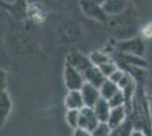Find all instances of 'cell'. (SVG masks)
Returning <instances> with one entry per match:
<instances>
[{
  "label": "cell",
  "mask_w": 152,
  "mask_h": 136,
  "mask_svg": "<svg viewBox=\"0 0 152 136\" xmlns=\"http://www.w3.org/2000/svg\"><path fill=\"white\" fill-rule=\"evenodd\" d=\"M144 42L140 38H134V39L125 40V41H119L115 44V51L121 52V53H126V55H133V56H139L143 57L144 55ZM111 57V56H110Z\"/></svg>",
  "instance_id": "1"
},
{
  "label": "cell",
  "mask_w": 152,
  "mask_h": 136,
  "mask_svg": "<svg viewBox=\"0 0 152 136\" xmlns=\"http://www.w3.org/2000/svg\"><path fill=\"white\" fill-rule=\"evenodd\" d=\"M80 7L83 14L91 20H94L100 23L107 20L108 15L104 13L102 5L95 0H80Z\"/></svg>",
  "instance_id": "2"
},
{
  "label": "cell",
  "mask_w": 152,
  "mask_h": 136,
  "mask_svg": "<svg viewBox=\"0 0 152 136\" xmlns=\"http://www.w3.org/2000/svg\"><path fill=\"white\" fill-rule=\"evenodd\" d=\"M64 82L68 91H81L83 85L85 84V79L82 73L76 71L74 67L66 63L64 68Z\"/></svg>",
  "instance_id": "3"
},
{
  "label": "cell",
  "mask_w": 152,
  "mask_h": 136,
  "mask_svg": "<svg viewBox=\"0 0 152 136\" xmlns=\"http://www.w3.org/2000/svg\"><path fill=\"white\" fill-rule=\"evenodd\" d=\"M65 63L70 65L72 67H74L76 71H78L82 74H84L90 67L93 66L91 64L89 56H85L84 53H82L81 51H77V50H73V51L68 52V55L66 56Z\"/></svg>",
  "instance_id": "4"
},
{
  "label": "cell",
  "mask_w": 152,
  "mask_h": 136,
  "mask_svg": "<svg viewBox=\"0 0 152 136\" xmlns=\"http://www.w3.org/2000/svg\"><path fill=\"white\" fill-rule=\"evenodd\" d=\"M100 123L98 120V118L95 116L93 108L89 107H84L83 109L80 110V121H78V127H81L83 129H86L89 132H92L95 127L98 126V124Z\"/></svg>",
  "instance_id": "5"
},
{
  "label": "cell",
  "mask_w": 152,
  "mask_h": 136,
  "mask_svg": "<svg viewBox=\"0 0 152 136\" xmlns=\"http://www.w3.org/2000/svg\"><path fill=\"white\" fill-rule=\"evenodd\" d=\"M127 119H128V111H127L125 105L117 107V108H111L107 124L110 126L111 129H116L125 123Z\"/></svg>",
  "instance_id": "6"
},
{
  "label": "cell",
  "mask_w": 152,
  "mask_h": 136,
  "mask_svg": "<svg viewBox=\"0 0 152 136\" xmlns=\"http://www.w3.org/2000/svg\"><path fill=\"white\" fill-rule=\"evenodd\" d=\"M81 93H82L85 107H89V108H93L95 103L101 99L99 89L89 83H85L83 85V87L81 89Z\"/></svg>",
  "instance_id": "7"
},
{
  "label": "cell",
  "mask_w": 152,
  "mask_h": 136,
  "mask_svg": "<svg viewBox=\"0 0 152 136\" xmlns=\"http://www.w3.org/2000/svg\"><path fill=\"white\" fill-rule=\"evenodd\" d=\"M12 99L7 89L0 91V128L6 124L12 112Z\"/></svg>",
  "instance_id": "8"
},
{
  "label": "cell",
  "mask_w": 152,
  "mask_h": 136,
  "mask_svg": "<svg viewBox=\"0 0 152 136\" xmlns=\"http://www.w3.org/2000/svg\"><path fill=\"white\" fill-rule=\"evenodd\" d=\"M65 107L67 110H81L85 107L81 91H68L65 97Z\"/></svg>",
  "instance_id": "9"
},
{
  "label": "cell",
  "mask_w": 152,
  "mask_h": 136,
  "mask_svg": "<svg viewBox=\"0 0 152 136\" xmlns=\"http://www.w3.org/2000/svg\"><path fill=\"white\" fill-rule=\"evenodd\" d=\"M83 76H84V79H85V83H89V84L93 85V86L98 87V89L107 79L106 76L101 73V71L98 67H95V66L90 67L89 69L83 74Z\"/></svg>",
  "instance_id": "10"
},
{
  "label": "cell",
  "mask_w": 152,
  "mask_h": 136,
  "mask_svg": "<svg viewBox=\"0 0 152 136\" xmlns=\"http://www.w3.org/2000/svg\"><path fill=\"white\" fill-rule=\"evenodd\" d=\"M127 5V0H104L102 8L108 16L121 14Z\"/></svg>",
  "instance_id": "11"
},
{
  "label": "cell",
  "mask_w": 152,
  "mask_h": 136,
  "mask_svg": "<svg viewBox=\"0 0 152 136\" xmlns=\"http://www.w3.org/2000/svg\"><path fill=\"white\" fill-rule=\"evenodd\" d=\"M93 110H94L95 116H96L98 120L100 123H107L109 115H110V111H111V107H110V104L107 100L101 97L93 107Z\"/></svg>",
  "instance_id": "12"
},
{
  "label": "cell",
  "mask_w": 152,
  "mask_h": 136,
  "mask_svg": "<svg viewBox=\"0 0 152 136\" xmlns=\"http://www.w3.org/2000/svg\"><path fill=\"white\" fill-rule=\"evenodd\" d=\"M99 91H100V95H101L102 99L108 101L119 91V87H118L117 84H115L114 82H111L110 79L107 78L104 81V83L99 87Z\"/></svg>",
  "instance_id": "13"
},
{
  "label": "cell",
  "mask_w": 152,
  "mask_h": 136,
  "mask_svg": "<svg viewBox=\"0 0 152 136\" xmlns=\"http://www.w3.org/2000/svg\"><path fill=\"white\" fill-rule=\"evenodd\" d=\"M89 58H90V60H91V64L93 66H95V67H101L103 64H106L109 60L113 59L109 55H107L106 52L103 51V50H102V51L91 52Z\"/></svg>",
  "instance_id": "14"
},
{
  "label": "cell",
  "mask_w": 152,
  "mask_h": 136,
  "mask_svg": "<svg viewBox=\"0 0 152 136\" xmlns=\"http://www.w3.org/2000/svg\"><path fill=\"white\" fill-rule=\"evenodd\" d=\"M65 120L72 129H76L78 127V121H80V110H66Z\"/></svg>",
  "instance_id": "15"
},
{
  "label": "cell",
  "mask_w": 152,
  "mask_h": 136,
  "mask_svg": "<svg viewBox=\"0 0 152 136\" xmlns=\"http://www.w3.org/2000/svg\"><path fill=\"white\" fill-rule=\"evenodd\" d=\"M98 68L101 71L102 74L106 76V78H109L113 74H114L115 71L119 68V67H118V65H117L114 60L111 59V60H109L108 63L103 64L101 67H98Z\"/></svg>",
  "instance_id": "16"
},
{
  "label": "cell",
  "mask_w": 152,
  "mask_h": 136,
  "mask_svg": "<svg viewBox=\"0 0 152 136\" xmlns=\"http://www.w3.org/2000/svg\"><path fill=\"white\" fill-rule=\"evenodd\" d=\"M108 102H109L111 108H117V107H123V105L126 107V99H125L123 91L121 90L118 91L110 100H108Z\"/></svg>",
  "instance_id": "17"
},
{
  "label": "cell",
  "mask_w": 152,
  "mask_h": 136,
  "mask_svg": "<svg viewBox=\"0 0 152 136\" xmlns=\"http://www.w3.org/2000/svg\"><path fill=\"white\" fill-rule=\"evenodd\" d=\"M113 129L107 123H99L98 126L91 132L92 136H110Z\"/></svg>",
  "instance_id": "18"
},
{
  "label": "cell",
  "mask_w": 152,
  "mask_h": 136,
  "mask_svg": "<svg viewBox=\"0 0 152 136\" xmlns=\"http://www.w3.org/2000/svg\"><path fill=\"white\" fill-rule=\"evenodd\" d=\"M125 74H126V71H124V69H121V68H118L117 71H115L114 74L110 76V77L108 78V79H110L111 82H114L115 84L118 85V83L121 82V79H123V77L125 76Z\"/></svg>",
  "instance_id": "19"
},
{
  "label": "cell",
  "mask_w": 152,
  "mask_h": 136,
  "mask_svg": "<svg viewBox=\"0 0 152 136\" xmlns=\"http://www.w3.org/2000/svg\"><path fill=\"white\" fill-rule=\"evenodd\" d=\"M141 34L145 38V39H151L152 38V23H149L142 27Z\"/></svg>",
  "instance_id": "20"
},
{
  "label": "cell",
  "mask_w": 152,
  "mask_h": 136,
  "mask_svg": "<svg viewBox=\"0 0 152 136\" xmlns=\"http://www.w3.org/2000/svg\"><path fill=\"white\" fill-rule=\"evenodd\" d=\"M72 136H92V134H91V132H89V130L83 129L81 127H77L76 129L73 130Z\"/></svg>",
  "instance_id": "21"
},
{
  "label": "cell",
  "mask_w": 152,
  "mask_h": 136,
  "mask_svg": "<svg viewBox=\"0 0 152 136\" xmlns=\"http://www.w3.org/2000/svg\"><path fill=\"white\" fill-rule=\"evenodd\" d=\"M27 1H28V0H16L14 6H16L18 9L25 12L26 9H27Z\"/></svg>",
  "instance_id": "22"
},
{
  "label": "cell",
  "mask_w": 152,
  "mask_h": 136,
  "mask_svg": "<svg viewBox=\"0 0 152 136\" xmlns=\"http://www.w3.org/2000/svg\"><path fill=\"white\" fill-rule=\"evenodd\" d=\"M148 94V102H149V110H150V117H151V123H152V93H146Z\"/></svg>",
  "instance_id": "23"
},
{
  "label": "cell",
  "mask_w": 152,
  "mask_h": 136,
  "mask_svg": "<svg viewBox=\"0 0 152 136\" xmlns=\"http://www.w3.org/2000/svg\"><path fill=\"white\" fill-rule=\"evenodd\" d=\"M132 136H150V135H148V134H146V133H144L143 130H136V129H134Z\"/></svg>",
  "instance_id": "24"
},
{
  "label": "cell",
  "mask_w": 152,
  "mask_h": 136,
  "mask_svg": "<svg viewBox=\"0 0 152 136\" xmlns=\"http://www.w3.org/2000/svg\"><path fill=\"white\" fill-rule=\"evenodd\" d=\"M1 2H4L5 5H9V6H13V5H15V1L16 0H0Z\"/></svg>",
  "instance_id": "25"
}]
</instances>
